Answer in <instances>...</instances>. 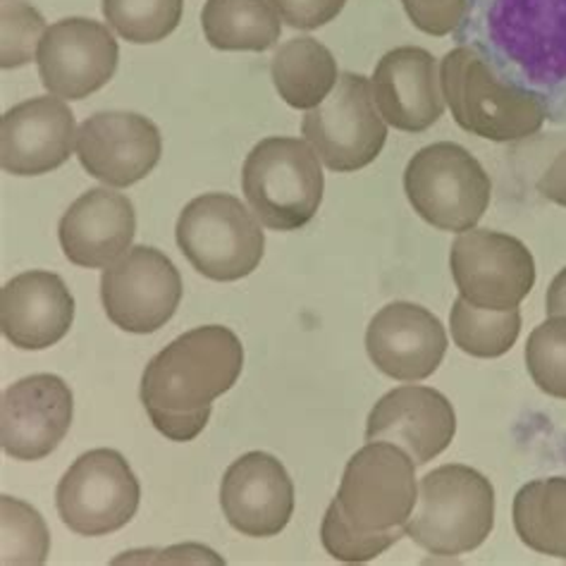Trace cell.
Instances as JSON below:
<instances>
[{
  "instance_id": "6da1fadb",
  "label": "cell",
  "mask_w": 566,
  "mask_h": 566,
  "mask_svg": "<svg viewBox=\"0 0 566 566\" xmlns=\"http://www.w3.org/2000/svg\"><path fill=\"white\" fill-rule=\"evenodd\" d=\"M454 36L566 120V0H469Z\"/></svg>"
},
{
  "instance_id": "7a4b0ae2",
  "label": "cell",
  "mask_w": 566,
  "mask_h": 566,
  "mask_svg": "<svg viewBox=\"0 0 566 566\" xmlns=\"http://www.w3.org/2000/svg\"><path fill=\"white\" fill-rule=\"evenodd\" d=\"M416 502L413 459L392 442H368L349 459L337 497L323 516L325 553L347 564L380 557L405 535Z\"/></svg>"
},
{
  "instance_id": "3957f363",
  "label": "cell",
  "mask_w": 566,
  "mask_h": 566,
  "mask_svg": "<svg viewBox=\"0 0 566 566\" xmlns=\"http://www.w3.org/2000/svg\"><path fill=\"white\" fill-rule=\"evenodd\" d=\"M242 368L244 347L232 331L193 327L148 361L142 405L158 433L172 442H191L211 421L213 401L240 380Z\"/></svg>"
},
{
  "instance_id": "277c9868",
  "label": "cell",
  "mask_w": 566,
  "mask_h": 566,
  "mask_svg": "<svg viewBox=\"0 0 566 566\" xmlns=\"http://www.w3.org/2000/svg\"><path fill=\"white\" fill-rule=\"evenodd\" d=\"M440 86L454 123L488 142L533 137L547 120L538 96L504 82L471 46H457L442 57Z\"/></svg>"
},
{
  "instance_id": "5b68a950",
  "label": "cell",
  "mask_w": 566,
  "mask_h": 566,
  "mask_svg": "<svg viewBox=\"0 0 566 566\" xmlns=\"http://www.w3.org/2000/svg\"><path fill=\"white\" fill-rule=\"evenodd\" d=\"M495 526V488L481 471L447 464L423 475L405 535L436 557L481 547Z\"/></svg>"
},
{
  "instance_id": "8992f818",
  "label": "cell",
  "mask_w": 566,
  "mask_h": 566,
  "mask_svg": "<svg viewBox=\"0 0 566 566\" xmlns=\"http://www.w3.org/2000/svg\"><path fill=\"white\" fill-rule=\"evenodd\" d=\"M323 168L308 142L268 137L251 148L242 168V191L261 226L292 232L308 226L323 201Z\"/></svg>"
},
{
  "instance_id": "52a82bcc",
  "label": "cell",
  "mask_w": 566,
  "mask_h": 566,
  "mask_svg": "<svg viewBox=\"0 0 566 566\" xmlns=\"http://www.w3.org/2000/svg\"><path fill=\"white\" fill-rule=\"evenodd\" d=\"M177 247L197 271L216 282H234L256 271L265 237L261 222L230 193L213 191L185 206L175 228Z\"/></svg>"
},
{
  "instance_id": "ba28073f",
  "label": "cell",
  "mask_w": 566,
  "mask_h": 566,
  "mask_svg": "<svg viewBox=\"0 0 566 566\" xmlns=\"http://www.w3.org/2000/svg\"><path fill=\"white\" fill-rule=\"evenodd\" d=\"M405 191L428 226L461 234L485 216L493 182L464 146L438 142L413 154L405 170Z\"/></svg>"
},
{
  "instance_id": "9c48e42d",
  "label": "cell",
  "mask_w": 566,
  "mask_h": 566,
  "mask_svg": "<svg viewBox=\"0 0 566 566\" xmlns=\"http://www.w3.org/2000/svg\"><path fill=\"white\" fill-rule=\"evenodd\" d=\"M302 134L335 172H356L370 166L387 142L374 84L364 74H339L331 96L304 115Z\"/></svg>"
},
{
  "instance_id": "30bf717a",
  "label": "cell",
  "mask_w": 566,
  "mask_h": 566,
  "mask_svg": "<svg viewBox=\"0 0 566 566\" xmlns=\"http://www.w3.org/2000/svg\"><path fill=\"white\" fill-rule=\"evenodd\" d=\"M142 488L127 459L98 447L65 471L55 490L63 524L77 535L98 538L127 526L139 510Z\"/></svg>"
},
{
  "instance_id": "8fae6325",
  "label": "cell",
  "mask_w": 566,
  "mask_h": 566,
  "mask_svg": "<svg viewBox=\"0 0 566 566\" xmlns=\"http://www.w3.org/2000/svg\"><path fill=\"white\" fill-rule=\"evenodd\" d=\"M101 302L120 331L148 335L160 331L182 302V277L166 253L132 247L123 259L103 268Z\"/></svg>"
},
{
  "instance_id": "7c38bea8",
  "label": "cell",
  "mask_w": 566,
  "mask_h": 566,
  "mask_svg": "<svg viewBox=\"0 0 566 566\" xmlns=\"http://www.w3.org/2000/svg\"><path fill=\"white\" fill-rule=\"evenodd\" d=\"M450 268L459 296L488 311L516 308L535 285L533 253L504 232H461L452 244Z\"/></svg>"
},
{
  "instance_id": "4fadbf2b",
  "label": "cell",
  "mask_w": 566,
  "mask_h": 566,
  "mask_svg": "<svg viewBox=\"0 0 566 566\" xmlns=\"http://www.w3.org/2000/svg\"><path fill=\"white\" fill-rule=\"evenodd\" d=\"M120 49L106 24L86 18L61 20L46 29L39 46V77L46 92L82 101L106 86L117 70Z\"/></svg>"
},
{
  "instance_id": "5bb4252c",
  "label": "cell",
  "mask_w": 566,
  "mask_h": 566,
  "mask_svg": "<svg viewBox=\"0 0 566 566\" xmlns=\"http://www.w3.org/2000/svg\"><path fill=\"white\" fill-rule=\"evenodd\" d=\"M70 385L53 374H34L12 382L0 401V444L20 461L46 459L72 426Z\"/></svg>"
},
{
  "instance_id": "9a60e30c",
  "label": "cell",
  "mask_w": 566,
  "mask_h": 566,
  "mask_svg": "<svg viewBox=\"0 0 566 566\" xmlns=\"http://www.w3.org/2000/svg\"><path fill=\"white\" fill-rule=\"evenodd\" d=\"M163 154L158 127L137 113H96L77 129V156L82 168L125 189L151 172Z\"/></svg>"
},
{
  "instance_id": "2e32d148",
  "label": "cell",
  "mask_w": 566,
  "mask_h": 566,
  "mask_svg": "<svg viewBox=\"0 0 566 566\" xmlns=\"http://www.w3.org/2000/svg\"><path fill=\"white\" fill-rule=\"evenodd\" d=\"M457 436V413L452 401L433 387H395L376 401L368 413L366 440L392 442L401 447L416 467L442 454Z\"/></svg>"
},
{
  "instance_id": "e0dca14e",
  "label": "cell",
  "mask_w": 566,
  "mask_h": 566,
  "mask_svg": "<svg viewBox=\"0 0 566 566\" xmlns=\"http://www.w3.org/2000/svg\"><path fill=\"white\" fill-rule=\"evenodd\" d=\"M74 139L77 123L63 98L24 101L0 120V166L18 177L53 172L70 160Z\"/></svg>"
},
{
  "instance_id": "ac0fdd59",
  "label": "cell",
  "mask_w": 566,
  "mask_h": 566,
  "mask_svg": "<svg viewBox=\"0 0 566 566\" xmlns=\"http://www.w3.org/2000/svg\"><path fill=\"white\" fill-rule=\"evenodd\" d=\"M366 352L380 374L401 382H419L440 368L447 333L428 308L395 302L382 306L368 323Z\"/></svg>"
},
{
  "instance_id": "d6986e66",
  "label": "cell",
  "mask_w": 566,
  "mask_h": 566,
  "mask_svg": "<svg viewBox=\"0 0 566 566\" xmlns=\"http://www.w3.org/2000/svg\"><path fill=\"white\" fill-rule=\"evenodd\" d=\"M220 506L234 531L249 538H273L294 514V483L280 459L249 452L226 471Z\"/></svg>"
},
{
  "instance_id": "ffe728a7",
  "label": "cell",
  "mask_w": 566,
  "mask_h": 566,
  "mask_svg": "<svg viewBox=\"0 0 566 566\" xmlns=\"http://www.w3.org/2000/svg\"><path fill=\"white\" fill-rule=\"evenodd\" d=\"M370 84L382 120L399 132L421 134L444 113L438 63L423 49L401 46L385 53Z\"/></svg>"
},
{
  "instance_id": "44dd1931",
  "label": "cell",
  "mask_w": 566,
  "mask_h": 566,
  "mask_svg": "<svg viewBox=\"0 0 566 566\" xmlns=\"http://www.w3.org/2000/svg\"><path fill=\"white\" fill-rule=\"evenodd\" d=\"M137 234V211L120 191L88 189L74 201L57 226V240L70 263L108 268L123 259Z\"/></svg>"
},
{
  "instance_id": "7402d4cb",
  "label": "cell",
  "mask_w": 566,
  "mask_h": 566,
  "mask_svg": "<svg viewBox=\"0 0 566 566\" xmlns=\"http://www.w3.org/2000/svg\"><path fill=\"white\" fill-rule=\"evenodd\" d=\"M72 321L74 300L61 275L29 271L0 292V331L12 347L49 349L70 333Z\"/></svg>"
},
{
  "instance_id": "603a6c76",
  "label": "cell",
  "mask_w": 566,
  "mask_h": 566,
  "mask_svg": "<svg viewBox=\"0 0 566 566\" xmlns=\"http://www.w3.org/2000/svg\"><path fill=\"white\" fill-rule=\"evenodd\" d=\"M280 98L296 111H314L331 96L339 74L335 55L311 36L282 43L271 63Z\"/></svg>"
},
{
  "instance_id": "cb8c5ba5",
  "label": "cell",
  "mask_w": 566,
  "mask_h": 566,
  "mask_svg": "<svg viewBox=\"0 0 566 566\" xmlns=\"http://www.w3.org/2000/svg\"><path fill=\"white\" fill-rule=\"evenodd\" d=\"M201 27L206 41L218 51L263 53L282 34L280 14L268 0H206Z\"/></svg>"
},
{
  "instance_id": "d4e9b609",
  "label": "cell",
  "mask_w": 566,
  "mask_h": 566,
  "mask_svg": "<svg viewBox=\"0 0 566 566\" xmlns=\"http://www.w3.org/2000/svg\"><path fill=\"white\" fill-rule=\"evenodd\" d=\"M514 528L538 555L566 559V479L531 481L514 497Z\"/></svg>"
},
{
  "instance_id": "484cf974",
  "label": "cell",
  "mask_w": 566,
  "mask_h": 566,
  "mask_svg": "<svg viewBox=\"0 0 566 566\" xmlns=\"http://www.w3.org/2000/svg\"><path fill=\"white\" fill-rule=\"evenodd\" d=\"M454 345L475 359H497L510 352L521 333V311H488L459 296L450 314Z\"/></svg>"
},
{
  "instance_id": "4316f807",
  "label": "cell",
  "mask_w": 566,
  "mask_h": 566,
  "mask_svg": "<svg viewBox=\"0 0 566 566\" xmlns=\"http://www.w3.org/2000/svg\"><path fill=\"white\" fill-rule=\"evenodd\" d=\"M185 0H103V14L129 43H158L182 20Z\"/></svg>"
},
{
  "instance_id": "83f0119b",
  "label": "cell",
  "mask_w": 566,
  "mask_h": 566,
  "mask_svg": "<svg viewBox=\"0 0 566 566\" xmlns=\"http://www.w3.org/2000/svg\"><path fill=\"white\" fill-rule=\"evenodd\" d=\"M0 521H3V564H32L39 566L49 559L51 553V533L46 521L34 510L18 497L3 495L0 497Z\"/></svg>"
},
{
  "instance_id": "f1b7e54d",
  "label": "cell",
  "mask_w": 566,
  "mask_h": 566,
  "mask_svg": "<svg viewBox=\"0 0 566 566\" xmlns=\"http://www.w3.org/2000/svg\"><path fill=\"white\" fill-rule=\"evenodd\" d=\"M526 368L549 397L566 399V318L549 316L528 337Z\"/></svg>"
},
{
  "instance_id": "f546056e",
  "label": "cell",
  "mask_w": 566,
  "mask_h": 566,
  "mask_svg": "<svg viewBox=\"0 0 566 566\" xmlns=\"http://www.w3.org/2000/svg\"><path fill=\"white\" fill-rule=\"evenodd\" d=\"M0 24H3V49H0V65L3 70H18L36 61L41 39L46 34L43 14L24 0H3L0 10Z\"/></svg>"
},
{
  "instance_id": "4dcf8cb0",
  "label": "cell",
  "mask_w": 566,
  "mask_h": 566,
  "mask_svg": "<svg viewBox=\"0 0 566 566\" xmlns=\"http://www.w3.org/2000/svg\"><path fill=\"white\" fill-rule=\"evenodd\" d=\"M469 0H401L409 20L428 36L454 34L467 14Z\"/></svg>"
},
{
  "instance_id": "1f68e13d",
  "label": "cell",
  "mask_w": 566,
  "mask_h": 566,
  "mask_svg": "<svg viewBox=\"0 0 566 566\" xmlns=\"http://www.w3.org/2000/svg\"><path fill=\"white\" fill-rule=\"evenodd\" d=\"M280 20L294 29H318L345 10L347 0H268Z\"/></svg>"
},
{
  "instance_id": "d6a6232c",
  "label": "cell",
  "mask_w": 566,
  "mask_h": 566,
  "mask_svg": "<svg viewBox=\"0 0 566 566\" xmlns=\"http://www.w3.org/2000/svg\"><path fill=\"white\" fill-rule=\"evenodd\" d=\"M538 191L547 201L566 208V148L543 172V177L538 180Z\"/></svg>"
},
{
  "instance_id": "836d02e7",
  "label": "cell",
  "mask_w": 566,
  "mask_h": 566,
  "mask_svg": "<svg viewBox=\"0 0 566 566\" xmlns=\"http://www.w3.org/2000/svg\"><path fill=\"white\" fill-rule=\"evenodd\" d=\"M545 308H547V316L566 318V268L562 273H557L553 285H549L545 296Z\"/></svg>"
}]
</instances>
